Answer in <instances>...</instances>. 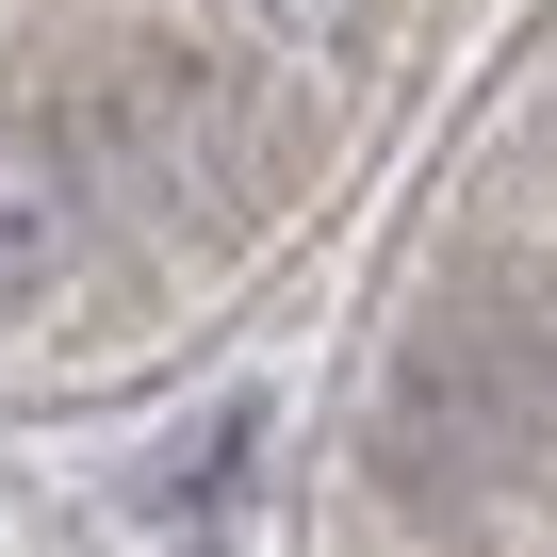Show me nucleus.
<instances>
[{"label": "nucleus", "instance_id": "nucleus-1", "mask_svg": "<svg viewBox=\"0 0 557 557\" xmlns=\"http://www.w3.org/2000/svg\"><path fill=\"white\" fill-rule=\"evenodd\" d=\"M541 410H557V361L524 312H426L377 377V475L410 508H492L541 459Z\"/></svg>", "mask_w": 557, "mask_h": 557}, {"label": "nucleus", "instance_id": "nucleus-2", "mask_svg": "<svg viewBox=\"0 0 557 557\" xmlns=\"http://www.w3.org/2000/svg\"><path fill=\"white\" fill-rule=\"evenodd\" d=\"M50 246H66V164L0 132V278H50Z\"/></svg>", "mask_w": 557, "mask_h": 557}]
</instances>
